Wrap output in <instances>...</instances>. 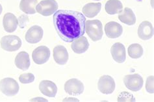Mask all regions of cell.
<instances>
[{"mask_svg": "<svg viewBox=\"0 0 154 102\" xmlns=\"http://www.w3.org/2000/svg\"><path fill=\"white\" fill-rule=\"evenodd\" d=\"M86 18L80 12L59 10L54 15V24L57 32L64 42H72L84 35Z\"/></svg>", "mask_w": 154, "mask_h": 102, "instance_id": "cell-1", "label": "cell"}, {"mask_svg": "<svg viewBox=\"0 0 154 102\" xmlns=\"http://www.w3.org/2000/svg\"><path fill=\"white\" fill-rule=\"evenodd\" d=\"M85 31L94 42L98 41L103 36V26L99 20H88L85 22Z\"/></svg>", "mask_w": 154, "mask_h": 102, "instance_id": "cell-2", "label": "cell"}, {"mask_svg": "<svg viewBox=\"0 0 154 102\" xmlns=\"http://www.w3.org/2000/svg\"><path fill=\"white\" fill-rule=\"evenodd\" d=\"M22 40L18 36L7 35L3 36L0 40L1 47L3 50L13 52L18 50L22 46Z\"/></svg>", "mask_w": 154, "mask_h": 102, "instance_id": "cell-3", "label": "cell"}, {"mask_svg": "<svg viewBox=\"0 0 154 102\" xmlns=\"http://www.w3.org/2000/svg\"><path fill=\"white\" fill-rule=\"evenodd\" d=\"M20 89L17 81L11 77H6L0 81V91L7 96L17 95Z\"/></svg>", "mask_w": 154, "mask_h": 102, "instance_id": "cell-4", "label": "cell"}, {"mask_svg": "<svg viewBox=\"0 0 154 102\" xmlns=\"http://www.w3.org/2000/svg\"><path fill=\"white\" fill-rule=\"evenodd\" d=\"M58 7L55 0H43L36 5V11L44 16H49L57 11Z\"/></svg>", "mask_w": 154, "mask_h": 102, "instance_id": "cell-5", "label": "cell"}, {"mask_svg": "<svg viewBox=\"0 0 154 102\" xmlns=\"http://www.w3.org/2000/svg\"><path fill=\"white\" fill-rule=\"evenodd\" d=\"M124 83L125 86L133 92L139 91L143 86V78L139 73L127 75L124 77Z\"/></svg>", "mask_w": 154, "mask_h": 102, "instance_id": "cell-6", "label": "cell"}, {"mask_svg": "<svg viewBox=\"0 0 154 102\" xmlns=\"http://www.w3.org/2000/svg\"><path fill=\"white\" fill-rule=\"evenodd\" d=\"M116 85L114 79L109 75H104L100 78L98 83L99 91L104 94H110L115 91Z\"/></svg>", "mask_w": 154, "mask_h": 102, "instance_id": "cell-7", "label": "cell"}, {"mask_svg": "<svg viewBox=\"0 0 154 102\" xmlns=\"http://www.w3.org/2000/svg\"><path fill=\"white\" fill-rule=\"evenodd\" d=\"M64 91L70 95L78 96L83 92L84 85L78 79H70L64 84Z\"/></svg>", "mask_w": 154, "mask_h": 102, "instance_id": "cell-8", "label": "cell"}, {"mask_svg": "<svg viewBox=\"0 0 154 102\" xmlns=\"http://www.w3.org/2000/svg\"><path fill=\"white\" fill-rule=\"evenodd\" d=\"M50 57V50L47 46H41L35 49L32 54L34 63L37 64H43L47 63Z\"/></svg>", "mask_w": 154, "mask_h": 102, "instance_id": "cell-9", "label": "cell"}, {"mask_svg": "<svg viewBox=\"0 0 154 102\" xmlns=\"http://www.w3.org/2000/svg\"><path fill=\"white\" fill-rule=\"evenodd\" d=\"M44 31L42 28L38 26H33L26 32L25 39L29 44H36L39 42L43 37Z\"/></svg>", "mask_w": 154, "mask_h": 102, "instance_id": "cell-10", "label": "cell"}, {"mask_svg": "<svg viewBox=\"0 0 154 102\" xmlns=\"http://www.w3.org/2000/svg\"><path fill=\"white\" fill-rule=\"evenodd\" d=\"M111 53L116 63H123L126 59V52L125 48L123 44L116 42L112 46L111 48Z\"/></svg>", "mask_w": 154, "mask_h": 102, "instance_id": "cell-11", "label": "cell"}, {"mask_svg": "<svg viewBox=\"0 0 154 102\" xmlns=\"http://www.w3.org/2000/svg\"><path fill=\"white\" fill-rule=\"evenodd\" d=\"M105 32L109 39H117L122 34L123 27L116 22H109L105 26Z\"/></svg>", "mask_w": 154, "mask_h": 102, "instance_id": "cell-12", "label": "cell"}, {"mask_svg": "<svg viewBox=\"0 0 154 102\" xmlns=\"http://www.w3.org/2000/svg\"><path fill=\"white\" fill-rule=\"evenodd\" d=\"M39 90L44 96L54 97L57 92V87L51 81L43 80L39 84Z\"/></svg>", "mask_w": 154, "mask_h": 102, "instance_id": "cell-13", "label": "cell"}, {"mask_svg": "<svg viewBox=\"0 0 154 102\" xmlns=\"http://www.w3.org/2000/svg\"><path fill=\"white\" fill-rule=\"evenodd\" d=\"M18 26V20L13 13H7L3 16V26L7 32H13L17 30Z\"/></svg>", "mask_w": 154, "mask_h": 102, "instance_id": "cell-14", "label": "cell"}, {"mask_svg": "<svg viewBox=\"0 0 154 102\" xmlns=\"http://www.w3.org/2000/svg\"><path fill=\"white\" fill-rule=\"evenodd\" d=\"M54 59L55 62L59 65H64L69 59L68 52L65 47L59 45L54 48Z\"/></svg>", "mask_w": 154, "mask_h": 102, "instance_id": "cell-15", "label": "cell"}, {"mask_svg": "<svg viewBox=\"0 0 154 102\" xmlns=\"http://www.w3.org/2000/svg\"><path fill=\"white\" fill-rule=\"evenodd\" d=\"M139 37L143 40H148L152 38L153 35V27L152 24L148 21L142 22L138 29Z\"/></svg>", "mask_w": 154, "mask_h": 102, "instance_id": "cell-16", "label": "cell"}, {"mask_svg": "<svg viewBox=\"0 0 154 102\" xmlns=\"http://www.w3.org/2000/svg\"><path fill=\"white\" fill-rule=\"evenodd\" d=\"M89 48V43L85 36H81L80 38L75 40L71 44V48L77 54H82L86 52Z\"/></svg>", "mask_w": 154, "mask_h": 102, "instance_id": "cell-17", "label": "cell"}, {"mask_svg": "<svg viewBox=\"0 0 154 102\" xmlns=\"http://www.w3.org/2000/svg\"><path fill=\"white\" fill-rule=\"evenodd\" d=\"M14 64L18 68L22 70H27L30 66L29 55L26 51H21L16 56Z\"/></svg>", "mask_w": 154, "mask_h": 102, "instance_id": "cell-18", "label": "cell"}, {"mask_svg": "<svg viewBox=\"0 0 154 102\" xmlns=\"http://www.w3.org/2000/svg\"><path fill=\"white\" fill-rule=\"evenodd\" d=\"M102 9L101 3H88L85 5L83 9V13L87 17L92 18L98 15Z\"/></svg>", "mask_w": 154, "mask_h": 102, "instance_id": "cell-19", "label": "cell"}, {"mask_svg": "<svg viewBox=\"0 0 154 102\" xmlns=\"http://www.w3.org/2000/svg\"><path fill=\"white\" fill-rule=\"evenodd\" d=\"M105 9L109 14H120L123 11V5L120 0H109L105 3Z\"/></svg>", "mask_w": 154, "mask_h": 102, "instance_id": "cell-20", "label": "cell"}, {"mask_svg": "<svg viewBox=\"0 0 154 102\" xmlns=\"http://www.w3.org/2000/svg\"><path fill=\"white\" fill-rule=\"evenodd\" d=\"M123 13L119 15V19L122 23L128 26H133L136 23V16L133 11L129 7H125Z\"/></svg>", "mask_w": 154, "mask_h": 102, "instance_id": "cell-21", "label": "cell"}, {"mask_svg": "<svg viewBox=\"0 0 154 102\" xmlns=\"http://www.w3.org/2000/svg\"><path fill=\"white\" fill-rule=\"evenodd\" d=\"M38 0H21L20 3V9L27 14H33L36 13V6Z\"/></svg>", "mask_w": 154, "mask_h": 102, "instance_id": "cell-22", "label": "cell"}, {"mask_svg": "<svg viewBox=\"0 0 154 102\" xmlns=\"http://www.w3.org/2000/svg\"><path fill=\"white\" fill-rule=\"evenodd\" d=\"M128 53L131 58L139 59L143 55V48L139 44H132L128 47Z\"/></svg>", "mask_w": 154, "mask_h": 102, "instance_id": "cell-23", "label": "cell"}, {"mask_svg": "<svg viewBox=\"0 0 154 102\" xmlns=\"http://www.w3.org/2000/svg\"><path fill=\"white\" fill-rule=\"evenodd\" d=\"M19 81L22 84L31 83L35 81V76L32 73H22L19 77Z\"/></svg>", "mask_w": 154, "mask_h": 102, "instance_id": "cell-24", "label": "cell"}, {"mask_svg": "<svg viewBox=\"0 0 154 102\" xmlns=\"http://www.w3.org/2000/svg\"><path fill=\"white\" fill-rule=\"evenodd\" d=\"M124 100L125 101H135V99L134 98V97H133L131 94H130L129 92H123L119 96L118 101H124Z\"/></svg>", "mask_w": 154, "mask_h": 102, "instance_id": "cell-25", "label": "cell"}, {"mask_svg": "<svg viewBox=\"0 0 154 102\" xmlns=\"http://www.w3.org/2000/svg\"><path fill=\"white\" fill-rule=\"evenodd\" d=\"M153 80V76H150L148 77L146 79V90L150 94H153L154 92Z\"/></svg>", "mask_w": 154, "mask_h": 102, "instance_id": "cell-26", "label": "cell"}, {"mask_svg": "<svg viewBox=\"0 0 154 102\" xmlns=\"http://www.w3.org/2000/svg\"><path fill=\"white\" fill-rule=\"evenodd\" d=\"M2 11H3V7L1 4H0V15H1V14L2 13Z\"/></svg>", "mask_w": 154, "mask_h": 102, "instance_id": "cell-27", "label": "cell"}, {"mask_svg": "<svg viewBox=\"0 0 154 102\" xmlns=\"http://www.w3.org/2000/svg\"><path fill=\"white\" fill-rule=\"evenodd\" d=\"M68 100V101H69V100H71V101H74V100H75V101H79V100H74V98H67Z\"/></svg>", "mask_w": 154, "mask_h": 102, "instance_id": "cell-28", "label": "cell"}, {"mask_svg": "<svg viewBox=\"0 0 154 102\" xmlns=\"http://www.w3.org/2000/svg\"><path fill=\"white\" fill-rule=\"evenodd\" d=\"M95 1H100V0H95Z\"/></svg>", "mask_w": 154, "mask_h": 102, "instance_id": "cell-29", "label": "cell"}]
</instances>
